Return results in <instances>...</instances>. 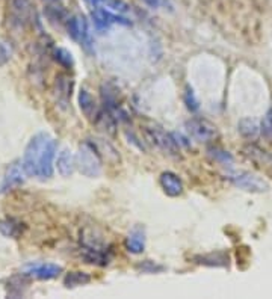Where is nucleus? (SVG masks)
<instances>
[{
  "mask_svg": "<svg viewBox=\"0 0 272 299\" xmlns=\"http://www.w3.org/2000/svg\"><path fill=\"white\" fill-rule=\"evenodd\" d=\"M145 136L153 145H156L159 150H162L165 154L178 156V153H180L178 142L175 141V138L171 133L165 131L162 127H158V125L147 127L145 128Z\"/></svg>",
  "mask_w": 272,
  "mask_h": 299,
  "instance_id": "20e7f679",
  "label": "nucleus"
},
{
  "mask_svg": "<svg viewBox=\"0 0 272 299\" xmlns=\"http://www.w3.org/2000/svg\"><path fill=\"white\" fill-rule=\"evenodd\" d=\"M94 122H96V125L102 131H105L108 135H113L115 130H116V118H115V115L110 111H108L106 108L103 111H99V114H97Z\"/></svg>",
  "mask_w": 272,
  "mask_h": 299,
  "instance_id": "f3484780",
  "label": "nucleus"
},
{
  "mask_svg": "<svg viewBox=\"0 0 272 299\" xmlns=\"http://www.w3.org/2000/svg\"><path fill=\"white\" fill-rule=\"evenodd\" d=\"M159 183H161V187L163 189V192L168 196H180L183 193V189H185L183 187V181L177 174H174L171 171L162 173Z\"/></svg>",
  "mask_w": 272,
  "mask_h": 299,
  "instance_id": "ddd939ff",
  "label": "nucleus"
},
{
  "mask_svg": "<svg viewBox=\"0 0 272 299\" xmlns=\"http://www.w3.org/2000/svg\"><path fill=\"white\" fill-rule=\"evenodd\" d=\"M227 179L230 180L236 187L247 190V192H254V193H262L269 190L268 181L256 174H251L248 171H234L228 173Z\"/></svg>",
  "mask_w": 272,
  "mask_h": 299,
  "instance_id": "7ed1b4c3",
  "label": "nucleus"
},
{
  "mask_svg": "<svg viewBox=\"0 0 272 299\" xmlns=\"http://www.w3.org/2000/svg\"><path fill=\"white\" fill-rule=\"evenodd\" d=\"M85 3H86L91 9H97V8L102 6L103 0H85Z\"/></svg>",
  "mask_w": 272,
  "mask_h": 299,
  "instance_id": "c85d7f7f",
  "label": "nucleus"
},
{
  "mask_svg": "<svg viewBox=\"0 0 272 299\" xmlns=\"http://www.w3.org/2000/svg\"><path fill=\"white\" fill-rule=\"evenodd\" d=\"M67 30H68V35L76 43L83 46L86 50L93 49V37L89 32L88 21L83 15H74V17L68 18L67 20Z\"/></svg>",
  "mask_w": 272,
  "mask_h": 299,
  "instance_id": "423d86ee",
  "label": "nucleus"
},
{
  "mask_svg": "<svg viewBox=\"0 0 272 299\" xmlns=\"http://www.w3.org/2000/svg\"><path fill=\"white\" fill-rule=\"evenodd\" d=\"M24 231V225L15 219H2L0 221V233L6 238H20Z\"/></svg>",
  "mask_w": 272,
  "mask_h": 299,
  "instance_id": "a211bd4d",
  "label": "nucleus"
},
{
  "mask_svg": "<svg viewBox=\"0 0 272 299\" xmlns=\"http://www.w3.org/2000/svg\"><path fill=\"white\" fill-rule=\"evenodd\" d=\"M237 130L239 133L247 138V139H256L259 131H260V127L257 124L256 120H251V118H244V120L239 122L237 125Z\"/></svg>",
  "mask_w": 272,
  "mask_h": 299,
  "instance_id": "6ab92c4d",
  "label": "nucleus"
},
{
  "mask_svg": "<svg viewBox=\"0 0 272 299\" xmlns=\"http://www.w3.org/2000/svg\"><path fill=\"white\" fill-rule=\"evenodd\" d=\"M53 58L61 67H64V68H67V70L73 68V65H74V60H73L71 53H70L68 50H65V49H61V47L54 49Z\"/></svg>",
  "mask_w": 272,
  "mask_h": 299,
  "instance_id": "412c9836",
  "label": "nucleus"
},
{
  "mask_svg": "<svg viewBox=\"0 0 272 299\" xmlns=\"http://www.w3.org/2000/svg\"><path fill=\"white\" fill-rule=\"evenodd\" d=\"M80 255L86 263L97 264V266H106L110 261L109 251L105 246H89V245H82L80 248Z\"/></svg>",
  "mask_w": 272,
  "mask_h": 299,
  "instance_id": "9b49d317",
  "label": "nucleus"
},
{
  "mask_svg": "<svg viewBox=\"0 0 272 299\" xmlns=\"http://www.w3.org/2000/svg\"><path fill=\"white\" fill-rule=\"evenodd\" d=\"M79 108L88 120H96V117L99 114L97 103H96L94 97L91 95V92L85 88H82L79 92Z\"/></svg>",
  "mask_w": 272,
  "mask_h": 299,
  "instance_id": "2eb2a0df",
  "label": "nucleus"
},
{
  "mask_svg": "<svg viewBox=\"0 0 272 299\" xmlns=\"http://www.w3.org/2000/svg\"><path fill=\"white\" fill-rule=\"evenodd\" d=\"M260 131L262 135L272 142V105L269 106L268 112L265 114L263 120H262V124H260Z\"/></svg>",
  "mask_w": 272,
  "mask_h": 299,
  "instance_id": "b1692460",
  "label": "nucleus"
},
{
  "mask_svg": "<svg viewBox=\"0 0 272 299\" xmlns=\"http://www.w3.org/2000/svg\"><path fill=\"white\" fill-rule=\"evenodd\" d=\"M186 131L191 139L200 144L212 142L218 136V128L215 124L203 118H192L186 122Z\"/></svg>",
  "mask_w": 272,
  "mask_h": 299,
  "instance_id": "39448f33",
  "label": "nucleus"
},
{
  "mask_svg": "<svg viewBox=\"0 0 272 299\" xmlns=\"http://www.w3.org/2000/svg\"><path fill=\"white\" fill-rule=\"evenodd\" d=\"M26 170L23 167V162H14L8 167L5 176H3V180H2V184H0V193H5L8 190H12L15 187H18L20 184L24 183L26 180Z\"/></svg>",
  "mask_w": 272,
  "mask_h": 299,
  "instance_id": "9d476101",
  "label": "nucleus"
},
{
  "mask_svg": "<svg viewBox=\"0 0 272 299\" xmlns=\"http://www.w3.org/2000/svg\"><path fill=\"white\" fill-rule=\"evenodd\" d=\"M88 283H91V275L86 272H80V271L70 272L64 280V284L67 287H79V286H85Z\"/></svg>",
  "mask_w": 272,
  "mask_h": 299,
  "instance_id": "aec40b11",
  "label": "nucleus"
},
{
  "mask_svg": "<svg viewBox=\"0 0 272 299\" xmlns=\"http://www.w3.org/2000/svg\"><path fill=\"white\" fill-rule=\"evenodd\" d=\"M76 167H77V165H76V156L73 154L71 150L64 148V150L59 153L57 160H56L57 173H59L62 177H70V176H73Z\"/></svg>",
  "mask_w": 272,
  "mask_h": 299,
  "instance_id": "4468645a",
  "label": "nucleus"
},
{
  "mask_svg": "<svg viewBox=\"0 0 272 299\" xmlns=\"http://www.w3.org/2000/svg\"><path fill=\"white\" fill-rule=\"evenodd\" d=\"M9 18L12 24L26 27L34 17V8L31 0H9Z\"/></svg>",
  "mask_w": 272,
  "mask_h": 299,
  "instance_id": "0eeeda50",
  "label": "nucleus"
},
{
  "mask_svg": "<svg viewBox=\"0 0 272 299\" xmlns=\"http://www.w3.org/2000/svg\"><path fill=\"white\" fill-rule=\"evenodd\" d=\"M142 272H147V274H156V272H161L163 271L162 266H159V264H156V263H153V261H150V260H145L142 264H139L138 266Z\"/></svg>",
  "mask_w": 272,
  "mask_h": 299,
  "instance_id": "a878e982",
  "label": "nucleus"
},
{
  "mask_svg": "<svg viewBox=\"0 0 272 299\" xmlns=\"http://www.w3.org/2000/svg\"><path fill=\"white\" fill-rule=\"evenodd\" d=\"M57 142L50 133L41 131L31 138L23 156V167L31 177L47 180L53 176Z\"/></svg>",
  "mask_w": 272,
  "mask_h": 299,
  "instance_id": "f257e3e1",
  "label": "nucleus"
},
{
  "mask_svg": "<svg viewBox=\"0 0 272 299\" xmlns=\"http://www.w3.org/2000/svg\"><path fill=\"white\" fill-rule=\"evenodd\" d=\"M91 17H93L94 26L99 30H106V29L110 27V24H123V26H129L130 24V20L129 18L123 17L121 14L110 12V11L103 9V8L93 9Z\"/></svg>",
  "mask_w": 272,
  "mask_h": 299,
  "instance_id": "1a4fd4ad",
  "label": "nucleus"
},
{
  "mask_svg": "<svg viewBox=\"0 0 272 299\" xmlns=\"http://www.w3.org/2000/svg\"><path fill=\"white\" fill-rule=\"evenodd\" d=\"M244 153L245 156L256 163V167L262 168V170H268V171H272V154L262 150L260 147L257 145H247L244 148Z\"/></svg>",
  "mask_w": 272,
  "mask_h": 299,
  "instance_id": "f8f14e48",
  "label": "nucleus"
},
{
  "mask_svg": "<svg viewBox=\"0 0 272 299\" xmlns=\"http://www.w3.org/2000/svg\"><path fill=\"white\" fill-rule=\"evenodd\" d=\"M56 85H59L57 89L65 97H70L71 95V79L70 77H67V76H57L56 77Z\"/></svg>",
  "mask_w": 272,
  "mask_h": 299,
  "instance_id": "393cba45",
  "label": "nucleus"
},
{
  "mask_svg": "<svg viewBox=\"0 0 272 299\" xmlns=\"http://www.w3.org/2000/svg\"><path fill=\"white\" fill-rule=\"evenodd\" d=\"M76 165L79 171L89 179L99 177L102 174V156L94 142L86 141L79 147L76 154Z\"/></svg>",
  "mask_w": 272,
  "mask_h": 299,
  "instance_id": "f03ea898",
  "label": "nucleus"
},
{
  "mask_svg": "<svg viewBox=\"0 0 272 299\" xmlns=\"http://www.w3.org/2000/svg\"><path fill=\"white\" fill-rule=\"evenodd\" d=\"M21 271L23 275L26 277H32L37 280H52L62 272V268L54 263L41 261V263H27L26 266H23Z\"/></svg>",
  "mask_w": 272,
  "mask_h": 299,
  "instance_id": "6e6552de",
  "label": "nucleus"
},
{
  "mask_svg": "<svg viewBox=\"0 0 272 299\" xmlns=\"http://www.w3.org/2000/svg\"><path fill=\"white\" fill-rule=\"evenodd\" d=\"M145 2H147L152 8H159L163 3V0H145Z\"/></svg>",
  "mask_w": 272,
  "mask_h": 299,
  "instance_id": "c756f323",
  "label": "nucleus"
},
{
  "mask_svg": "<svg viewBox=\"0 0 272 299\" xmlns=\"http://www.w3.org/2000/svg\"><path fill=\"white\" fill-rule=\"evenodd\" d=\"M209 156L218 162L221 163L222 167H231L233 165V157L228 151H224L221 148H209Z\"/></svg>",
  "mask_w": 272,
  "mask_h": 299,
  "instance_id": "4be33fe9",
  "label": "nucleus"
},
{
  "mask_svg": "<svg viewBox=\"0 0 272 299\" xmlns=\"http://www.w3.org/2000/svg\"><path fill=\"white\" fill-rule=\"evenodd\" d=\"M100 8L108 9V11L115 12V14H121V15L127 14L129 9H130L129 5L126 2H123V0H103V3H102Z\"/></svg>",
  "mask_w": 272,
  "mask_h": 299,
  "instance_id": "5701e85b",
  "label": "nucleus"
},
{
  "mask_svg": "<svg viewBox=\"0 0 272 299\" xmlns=\"http://www.w3.org/2000/svg\"><path fill=\"white\" fill-rule=\"evenodd\" d=\"M11 55H12L11 47L5 43H0V67L5 65L8 60L11 59Z\"/></svg>",
  "mask_w": 272,
  "mask_h": 299,
  "instance_id": "cd10ccee",
  "label": "nucleus"
},
{
  "mask_svg": "<svg viewBox=\"0 0 272 299\" xmlns=\"http://www.w3.org/2000/svg\"><path fill=\"white\" fill-rule=\"evenodd\" d=\"M126 249L132 254H141L145 249V235L141 228H133L126 238Z\"/></svg>",
  "mask_w": 272,
  "mask_h": 299,
  "instance_id": "dca6fc26",
  "label": "nucleus"
},
{
  "mask_svg": "<svg viewBox=\"0 0 272 299\" xmlns=\"http://www.w3.org/2000/svg\"><path fill=\"white\" fill-rule=\"evenodd\" d=\"M185 102H186V106L189 111H197L198 109V100L195 98L192 89H186V94H185Z\"/></svg>",
  "mask_w": 272,
  "mask_h": 299,
  "instance_id": "bb28decb",
  "label": "nucleus"
}]
</instances>
